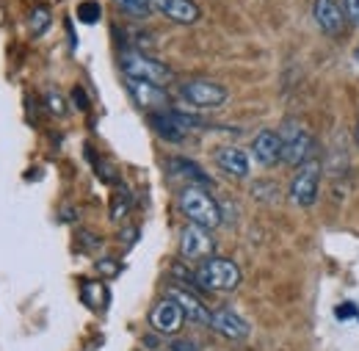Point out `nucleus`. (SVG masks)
I'll return each instance as SVG.
<instances>
[{
    "instance_id": "nucleus-19",
    "label": "nucleus",
    "mask_w": 359,
    "mask_h": 351,
    "mask_svg": "<svg viewBox=\"0 0 359 351\" xmlns=\"http://www.w3.org/2000/svg\"><path fill=\"white\" fill-rule=\"evenodd\" d=\"M100 14H102V8H100L97 0H83V3L78 6V20L86 22V25H94V22L100 20Z\"/></svg>"
},
{
    "instance_id": "nucleus-21",
    "label": "nucleus",
    "mask_w": 359,
    "mask_h": 351,
    "mask_svg": "<svg viewBox=\"0 0 359 351\" xmlns=\"http://www.w3.org/2000/svg\"><path fill=\"white\" fill-rule=\"evenodd\" d=\"M169 351H199V343H196V340H191V338H177Z\"/></svg>"
},
{
    "instance_id": "nucleus-14",
    "label": "nucleus",
    "mask_w": 359,
    "mask_h": 351,
    "mask_svg": "<svg viewBox=\"0 0 359 351\" xmlns=\"http://www.w3.org/2000/svg\"><path fill=\"white\" fill-rule=\"evenodd\" d=\"M252 155L257 158V164L273 166L282 161V138L276 131H260L252 141Z\"/></svg>"
},
{
    "instance_id": "nucleus-6",
    "label": "nucleus",
    "mask_w": 359,
    "mask_h": 351,
    "mask_svg": "<svg viewBox=\"0 0 359 351\" xmlns=\"http://www.w3.org/2000/svg\"><path fill=\"white\" fill-rule=\"evenodd\" d=\"M318 188H320V164L307 161L290 180V202L296 208H310L318 199Z\"/></svg>"
},
{
    "instance_id": "nucleus-25",
    "label": "nucleus",
    "mask_w": 359,
    "mask_h": 351,
    "mask_svg": "<svg viewBox=\"0 0 359 351\" xmlns=\"http://www.w3.org/2000/svg\"><path fill=\"white\" fill-rule=\"evenodd\" d=\"M357 141H359V125H357Z\"/></svg>"
},
{
    "instance_id": "nucleus-5",
    "label": "nucleus",
    "mask_w": 359,
    "mask_h": 351,
    "mask_svg": "<svg viewBox=\"0 0 359 351\" xmlns=\"http://www.w3.org/2000/svg\"><path fill=\"white\" fill-rule=\"evenodd\" d=\"M180 94L185 102H191L194 108H219L226 102V88L216 81H208V78H191L180 86Z\"/></svg>"
},
{
    "instance_id": "nucleus-1",
    "label": "nucleus",
    "mask_w": 359,
    "mask_h": 351,
    "mask_svg": "<svg viewBox=\"0 0 359 351\" xmlns=\"http://www.w3.org/2000/svg\"><path fill=\"white\" fill-rule=\"evenodd\" d=\"M180 211L185 213V219L191 221V224L205 227V230H216L222 224L219 202L202 185H185L180 191Z\"/></svg>"
},
{
    "instance_id": "nucleus-4",
    "label": "nucleus",
    "mask_w": 359,
    "mask_h": 351,
    "mask_svg": "<svg viewBox=\"0 0 359 351\" xmlns=\"http://www.w3.org/2000/svg\"><path fill=\"white\" fill-rule=\"evenodd\" d=\"M194 282L208 288V291H219V293H226V291H235L241 285V268L238 263H232L229 258H208L202 260L199 268L194 271Z\"/></svg>"
},
{
    "instance_id": "nucleus-22",
    "label": "nucleus",
    "mask_w": 359,
    "mask_h": 351,
    "mask_svg": "<svg viewBox=\"0 0 359 351\" xmlns=\"http://www.w3.org/2000/svg\"><path fill=\"white\" fill-rule=\"evenodd\" d=\"M47 105H50V111H53V114H58V117L64 114V100H61L55 91H50V94H47Z\"/></svg>"
},
{
    "instance_id": "nucleus-17",
    "label": "nucleus",
    "mask_w": 359,
    "mask_h": 351,
    "mask_svg": "<svg viewBox=\"0 0 359 351\" xmlns=\"http://www.w3.org/2000/svg\"><path fill=\"white\" fill-rule=\"evenodd\" d=\"M169 166H172V172H177L180 177H185L188 185H210L208 175H205L196 164H191V161H185V158H175Z\"/></svg>"
},
{
    "instance_id": "nucleus-20",
    "label": "nucleus",
    "mask_w": 359,
    "mask_h": 351,
    "mask_svg": "<svg viewBox=\"0 0 359 351\" xmlns=\"http://www.w3.org/2000/svg\"><path fill=\"white\" fill-rule=\"evenodd\" d=\"M47 25H50V11H47L45 6L34 8V11H31V34H34V37H42L47 31Z\"/></svg>"
},
{
    "instance_id": "nucleus-11",
    "label": "nucleus",
    "mask_w": 359,
    "mask_h": 351,
    "mask_svg": "<svg viewBox=\"0 0 359 351\" xmlns=\"http://www.w3.org/2000/svg\"><path fill=\"white\" fill-rule=\"evenodd\" d=\"M166 296H172V299L177 302L180 310H182V315H185V321H191V324H210V315H213V312L205 307V302H202L191 288L172 285Z\"/></svg>"
},
{
    "instance_id": "nucleus-10",
    "label": "nucleus",
    "mask_w": 359,
    "mask_h": 351,
    "mask_svg": "<svg viewBox=\"0 0 359 351\" xmlns=\"http://www.w3.org/2000/svg\"><path fill=\"white\" fill-rule=\"evenodd\" d=\"M182 321H185V315H182V310H180V305L172 296H163V299L152 307V312H149V326H152L158 335H177Z\"/></svg>"
},
{
    "instance_id": "nucleus-2",
    "label": "nucleus",
    "mask_w": 359,
    "mask_h": 351,
    "mask_svg": "<svg viewBox=\"0 0 359 351\" xmlns=\"http://www.w3.org/2000/svg\"><path fill=\"white\" fill-rule=\"evenodd\" d=\"M279 138H282V164L287 166H302L307 161H313V133L307 131V125L302 119H285L279 125Z\"/></svg>"
},
{
    "instance_id": "nucleus-26",
    "label": "nucleus",
    "mask_w": 359,
    "mask_h": 351,
    "mask_svg": "<svg viewBox=\"0 0 359 351\" xmlns=\"http://www.w3.org/2000/svg\"><path fill=\"white\" fill-rule=\"evenodd\" d=\"M357 64H359V50H357Z\"/></svg>"
},
{
    "instance_id": "nucleus-24",
    "label": "nucleus",
    "mask_w": 359,
    "mask_h": 351,
    "mask_svg": "<svg viewBox=\"0 0 359 351\" xmlns=\"http://www.w3.org/2000/svg\"><path fill=\"white\" fill-rule=\"evenodd\" d=\"M72 97L78 100V105H81V108H86V105H89V102H86V94H83V88H75V94H72Z\"/></svg>"
},
{
    "instance_id": "nucleus-13",
    "label": "nucleus",
    "mask_w": 359,
    "mask_h": 351,
    "mask_svg": "<svg viewBox=\"0 0 359 351\" xmlns=\"http://www.w3.org/2000/svg\"><path fill=\"white\" fill-rule=\"evenodd\" d=\"M152 8L177 25H194L202 17V11L194 0H152Z\"/></svg>"
},
{
    "instance_id": "nucleus-9",
    "label": "nucleus",
    "mask_w": 359,
    "mask_h": 351,
    "mask_svg": "<svg viewBox=\"0 0 359 351\" xmlns=\"http://www.w3.org/2000/svg\"><path fill=\"white\" fill-rule=\"evenodd\" d=\"M313 17L318 22V28L326 34V37H343L346 34V11L340 8L337 0H315L313 3Z\"/></svg>"
},
{
    "instance_id": "nucleus-16",
    "label": "nucleus",
    "mask_w": 359,
    "mask_h": 351,
    "mask_svg": "<svg viewBox=\"0 0 359 351\" xmlns=\"http://www.w3.org/2000/svg\"><path fill=\"white\" fill-rule=\"evenodd\" d=\"M149 125L155 128V133L166 141H182L185 138V128L177 122L175 111H161V114H149Z\"/></svg>"
},
{
    "instance_id": "nucleus-18",
    "label": "nucleus",
    "mask_w": 359,
    "mask_h": 351,
    "mask_svg": "<svg viewBox=\"0 0 359 351\" xmlns=\"http://www.w3.org/2000/svg\"><path fill=\"white\" fill-rule=\"evenodd\" d=\"M114 3L130 17H147L152 11V0H114Z\"/></svg>"
},
{
    "instance_id": "nucleus-7",
    "label": "nucleus",
    "mask_w": 359,
    "mask_h": 351,
    "mask_svg": "<svg viewBox=\"0 0 359 351\" xmlns=\"http://www.w3.org/2000/svg\"><path fill=\"white\" fill-rule=\"evenodd\" d=\"M180 252H182L185 260H208V258H213L216 244L210 238V230L196 227V224H188L180 232Z\"/></svg>"
},
{
    "instance_id": "nucleus-12",
    "label": "nucleus",
    "mask_w": 359,
    "mask_h": 351,
    "mask_svg": "<svg viewBox=\"0 0 359 351\" xmlns=\"http://www.w3.org/2000/svg\"><path fill=\"white\" fill-rule=\"evenodd\" d=\"M210 326L222 335V338H226V340H246L249 338V332H252V326L235 312V310H216L213 315H210Z\"/></svg>"
},
{
    "instance_id": "nucleus-15",
    "label": "nucleus",
    "mask_w": 359,
    "mask_h": 351,
    "mask_svg": "<svg viewBox=\"0 0 359 351\" xmlns=\"http://www.w3.org/2000/svg\"><path fill=\"white\" fill-rule=\"evenodd\" d=\"M216 164H219L222 172H226L229 177H238V180L249 177V169H252L249 155L241 147H222V150H216Z\"/></svg>"
},
{
    "instance_id": "nucleus-8",
    "label": "nucleus",
    "mask_w": 359,
    "mask_h": 351,
    "mask_svg": "<svg viewBox=\"0 0 359 351\" xmlns=\"http://www.w3.org/2000/svg\"><path fill=\"white\" fill-rule=\"evenodd\" d=\"M128 91L135 100L138 108L149 111V114H161V111H169V94L163 86H155V84H147V81H135L128 78Z\"/></svg>"
},
{
    "instance_id": "nucleus-3",
    "label": "nucleus",
    "mask_w": 359,
    "mask_h": 351,
    "mask_svg": "<svg viewBox=\"0 0 359 351\" xmlns=\"http://www.w3.org/2000/svg\"><path fill=\"white\" fill-rule=\"evenodd\" d=\"M119 64H122V72L128 78L147 81V84H155V86H166L175 78L169 64H163V61H158V58H152V55H147L141 50H125Z\"/></svg>"
},
{
    "instance_id": "nucleus-23",
    "label": "nucleus",
    "mask_w": 359,
    "mask_h": 351,
    "mask_svg": "<svg viewBox=\"0 0 359 351\" xmlns=\"http://www.w3.org/2000/svg\"><path fill=\"white\" fill-rule=\"evenodd\" d=\"M346 14L351 20H359V0H346Z\"/></svg>"
}]
</instances>
